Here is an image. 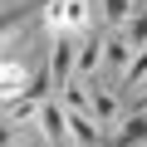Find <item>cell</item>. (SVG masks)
Masks as SVG:
<instances>
[{
    "label": "cell",
    "instance_id": "3957f363",
    "mask_svg": "<svg viewBox=\"0 0 147 147\" xmlns=\"http://www.w3.org/2000/svg\"><path fill=\"white\" fill-rule=\"evenodd\" d=\"M88 113H93L103 127H123V108H118V93H108V88H93V93H88Z\"/></svg>",
    "mask_w": 147,
    "mask_h": 147
},
{
    "label": "cell",
    "instance_id": "9c48e42d",
    "mask_svg": "<svg viewBox=\"0 0 147 147\" xmlns=\"http://www.w3.org/2000/svg\"><path fill=\"white\" fill-rule=\"evenodd\" d=\"M132 15H137V0H103V20H108L113 30H123Z\"/></svg>",
    "mask_w": 147,
    "mask_h": 147
},
{
    "label": "cell",
    "instance_id": "5b68a950",
    "mask_svg": "<svg viewBox=\"0 0 147 147\" xmlns=\"http://www.w3.org/2000/svg\"><path fill=\"white\" fill-rule=\"evenodd\" d=\"M113 147H147V108H137V113H132V118L118 127Z\"/></svg>",
    "mask_w": 147,
    "mask_h": 147
},
{
    "label": "cell",
    "instance_id": "6da1fadb",
    "mask_svg": "<svg viewBox=\"0 0 147 147\" xmlns=\"http://www.w3.org/2000/svg\"><path fill=\"white\" fill-rule=\"evenodd\" d=\"M39 132H44L49 142H64V137H69V103H64L59 93L39 103Z\"/></svg>",
    "mask_w": 147,
    "mask_h": 147
},
{
    "label": "cell",
    "instance_id": "30bf717a",
    "mask_svg": "<svg viewBox=\"0 0 147 147\" xmlns=\"http://www.w3.org/2000/svg\"><path fill=\"white\" fill-rule=\"evenodd\" d=\"M123 34L132 39V49H147V15H132V20L123 25Z\"/></svg>",
    "mask_w": 147,
    "mask_h": 147
},
{
    "label": "cell",
    "instance_id": "ba28073f",
    "mask_svg": "<svg viewBox=\"0 0 147 147\" xmlns=\"http://www.w3.org/2000/svg\"><path fill=\"white\" fill-rule=\"evenodd\" d=\"M25 118H39V98H30V93H20V98L5 103V123H10V127L25 123Z\"/></svg>",
    "mask_w": 147,
    "mask_h": 147
},
{
    "label": "cell",
    "instance_id": "8fae6325",
    "mask_svg": "<svg viewBox=\"0 0 147 147\" xmlns=\"http://www.w3.org/2000/svg\"><path fill=\"white\" fill-rule=\"evenodd\" d=\"M123 84H147V49H137V59H132V69L123 74Z\"/></svg>",
    "mask_w": 147,
    "mask_h": 147
},
{
    "label": "cell",
    "instance_id": "52a82bcc",
    "mask_svg": "<svg viewBox=\"0 0 147 147\" xmlns=\"http://www.w3.org/2000/svg\"><path fill=\"white\" fill-rule=\"evenodd\" d=\"M93 30V0H69V34Z\"/></svg>",
    "mask_w": 147,
    "mask_h": 147
},
{
    "label": "cell",
    "instance_id": "277c9868",
    "mask_svg": "<svg viewBox=\"0 0 147 147\" xmlns=\"http://www.w3.org/2000/svg\"><path fill=\"white\" fill-rule=\"evenodd\" d=\"M30 79H34V74H30L25 64H15V59L0 64V93H5V103H10V98H20V93L30 88Z\"/></svg>",
    "mask_w": 147,
    "mask_h": 147
},
{
    "label": "cell",
    "instance_id": "8992f818",
    "mask_svg": "<svg viewBox=\"0 0 147 147\" xmlns=\"http://www.w3.org/2000/svg\"><path fill=\"white\" fill-rule=\"evenodd\" d=\"M98 69H103V39H84L79 44V79L88 84Z\"/></svg>",
    "mask_w": 147,
    "mask_h": 147
},
{
    "label": "cell",
    "instance_id": "7a4b0ae2",
    "mask_svg": "<svg viewBox=\"0 0 147 147\" xmlns=\"http://www.w3.org/2000/svg\"><path fill=\"white\" fill-rule=\"evenodd\" d=\"M132 59H137V49H132V39H127L123 30L103 39V69H113V74H118V79H123V74L132 69Z\"/></svg>",
    "mask_w": 147,
    "mask_h": 147
}]
</instances>
